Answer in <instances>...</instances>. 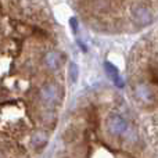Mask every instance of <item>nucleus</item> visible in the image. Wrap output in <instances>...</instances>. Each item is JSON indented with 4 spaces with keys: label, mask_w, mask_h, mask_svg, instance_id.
Returning <instances> with one entry per match:
<instances>
[{
    "label": "nucleus",
    "mask_w": 158,
    "mask_h": 158,
    "mask_svg": "<svg viewBox=\"0 0 158 158\" xmlns=\"http://www.w3.org/2000/svg\"><path fill=\"white\" fill-rule=\"evenodd\" d=\"M107 128H108L110 133L114 136H123L126 139H131L133 131L129 128L128 122L125 118L121 117L119 114H111L107 118Z\"/></svg>",
    "instance_id": "f257e3e1"
},
{
    "label": "nucleus",
    "mask_w": 158,
    "mask_h": 158,
    "mask_svg": "<svg viewBox=\"0 0 158 158\" xmlns=\"http://www.w3.org/2000/svg\"><path fill=\"white\" fill-rule=\"evenodd\" d=\"M39 98L46 106H54L61 98V89L57 83H46L39 92Z\"/></svg>",
    "instance_id": "f03ea898"
},
{
    "label": "nucleus",
    "mask_w": 158,
    "mask_h": 158,
    "mask_svg": "<svg viewBox=\"0 0 158 158\" xmlns=\"http://www.w3.org/2000/svg\"><path fill=\"white\" fill-rule=\"evenodd\" d=\"M132 17H133V21L140 27H146V25L151 24V21H153V14L144 6H136L132 10Z\"/></svg>",
    "instance_id": "7ed1b4c3"
},
{
    "label": "nucleus",
    "mask_w": 158,
    "mask_h": 158,
    "mask_svg": "<svg viewBox=\"0 0 158 158\" xmlns=\"http://www.w3.org/2000/svg\"><path fill=\"white\" fill-rule=\"evenodd\" d=\"M135 94L144 104H153L156 100V94H154L153 89L146 83H137L135 86Z\"/></svg>",
    "instance_id": "20e7f679"
},
{
    "label": "nucleus",
    "mask_w": 158,
    "mask_h": 158,
    "mask_svg": "<svg viewBox=\"0 0 158 158\" xmlns=\"http://www.w3.org/2000/svg\"><path fill=\"white\" fill-rule=\"evenodd\" d=\"M44 65L47 67L52 71H56V69L60 68L61 63H63V58H61V54L56 50H50L44 54Z\"/></svg>",
    "instance_id": "39448f33"
},
{
    "label": "nucleus",
    "mask_w": 158,
    "mask_h": 158,
    "mask_svg": "<svg viewBox=\"0 0 158 158\" xmlns=\"http://www.w3.org/2000/svg\"><path fill=\"white\" fill-rule=\"evenodd\" d=\"M106 71H107V74H108V77L111 78V81L114 82V85L115 86H118V87H122L123 85H125V82H123V79L122 77L119 75V71L117 69V67L115 65H112L111 63H106Z\"/></svg>",
    "instance_id": "423d86ee"
},
{
    "label": "nucleus",
    "mask_w": 158,
    "mask_h": 158,
    "mask_svg": "<svg viewBox=\"0 0 158 158\" xmlns=\"http://www.w3.org/2000/svg\"><path fill=\"white\" fill-rule=\"evenodd\" d=\"M32 147L36 150H40L43 146H46L47 143V133L44 131H36L32 136Z\"/></svg>",
    "instance_id": "0eeeda50"
},
{
    "label": "nucleus",
    "mask_w": 158,
    "mask_h": 158,
    "mask_svg": "<svg viewBox=\"0 0 158 158\" xmlns=\"http://www.w3.org/2000/svg\"><path fill=\"white\" fill-rule=\"evenodd\" d=\"M78 74H79V69H78L77 64L71 63V64H69V77H71L72 82H77L78 81Z\"/></svg>",
    "instance_id": "6e6552de"
}]
</instances>
